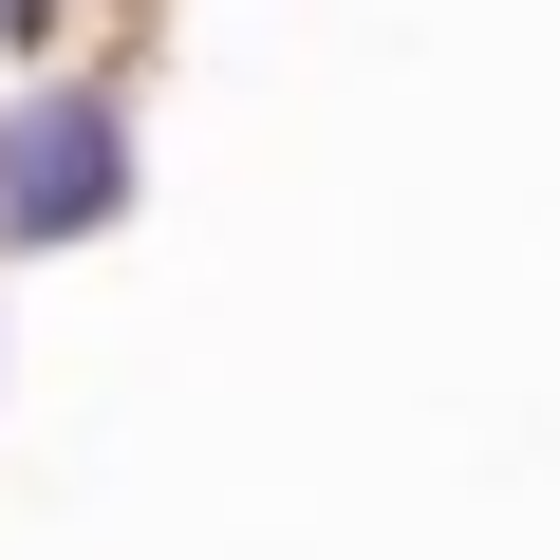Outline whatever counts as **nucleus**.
Masks as SVG:
<instances>
[{"instance_id": "2", "label": "nucleus", "mask_w": 560, "mask_h": 560, "mask_svg": "<svg viewBox=\"0 0 560 560\" xmlns=\"http://www.w3.org/2000/svg\"><path fill=\"white\" fill-rule=\"evenodd\" d=\"M38 38H75V0H0V57H38Z\"/></svg>"}, {"instance_id": "1", "label": "nucleus", "mask_w": 560, "mask_h": 560, "mask_svg": "<svg viewBox=\"0 0 560 560\" xmlns=\"http://www.w3.org/2000/svg\"><path fill=\"white\" fill-rule=\"evenodd\" d=\"M131 206H150V57L94 20L0 57V261H94Z\"/></svg>"}]
</instances>
